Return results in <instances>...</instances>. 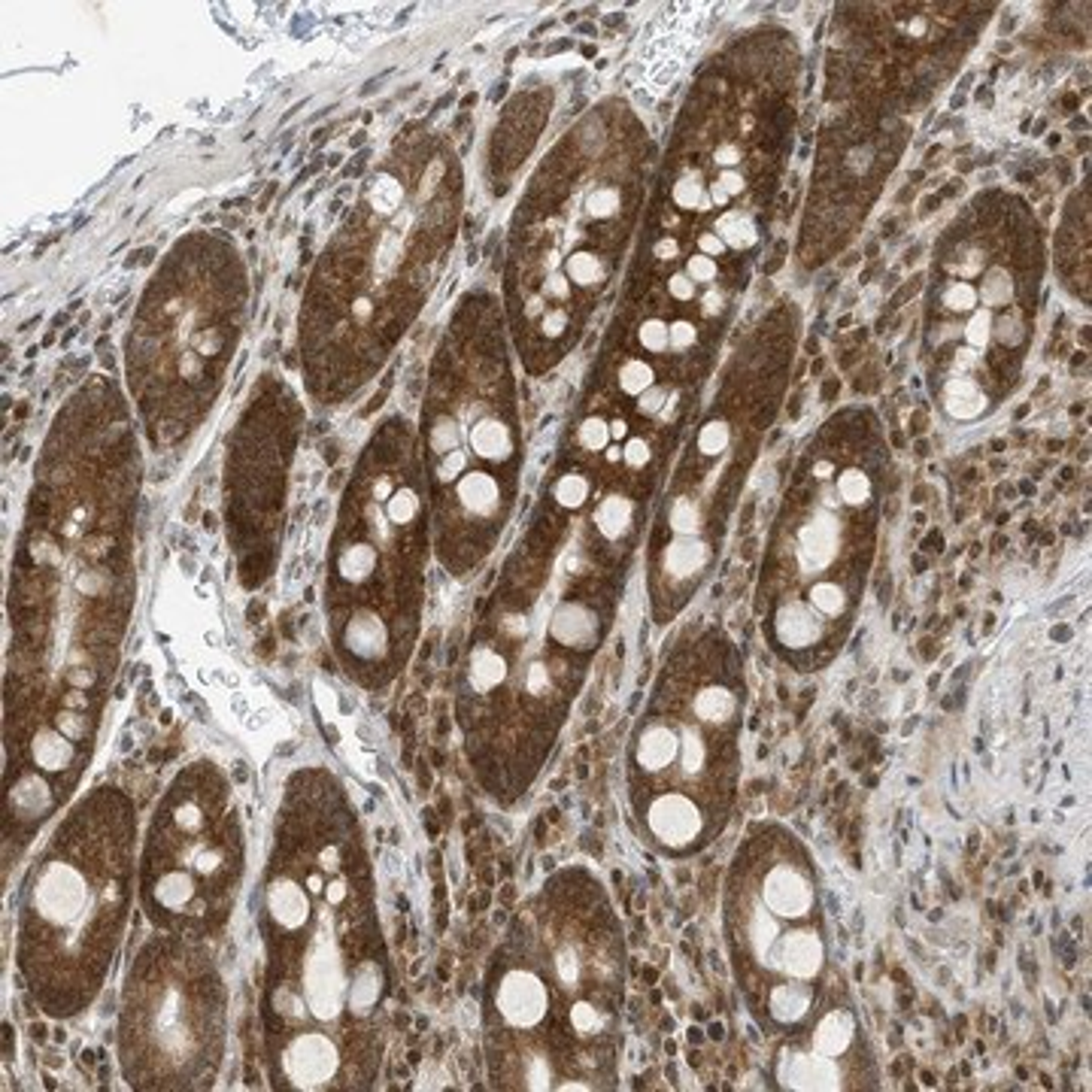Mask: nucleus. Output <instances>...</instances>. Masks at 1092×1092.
I'll return each mask as SVG.
<instances>
[{
  "label": "nucleus",
  "instance_id": "obj_1",
  "mask_svg": "<svg viewBox=\"0 0 1092 1092\" xmlns=\"http://www.w3.org/2000/svg\"><path fill=\"white\" fill-rule=\"evenodd\" d=\"M122 425V422H119ZM116 425V431H119ZM49 443L13 583L16 647L6 683V862L71 804L97 747L131 595V453Z\"/></svg>",
  "mask_w": 1092,
  "mask_h": 1092
},
{
  "label": "nucleus",
  "instance_id": "obj_2",
  "mask_svg": "<svg viewBox=\"0 0 1092 1092\" xmlns=\"http://www.w3.org/2000/svg\"><path fill=\"white\" fill-rule=\"evenodd\" d=\"M262 1038L276 1089H365L382 1053L389 953L365 831L328 768H301L279 795L258 886Z\"/></svg>",
  "mask_w": 1092,
  "mask_h": 1092
},
{
  "label": "nucleus",
  "instance_id": "obj_3",
  "mask_svg": "<svg viewBox=\"0 0 1092 1092\" xmlns=\"http://www.w3.org/2000/svg\"><path fill=\"white\" fill-rule=\"evenodd\" d=\"M137 895V807L97 786L64 810L25 877L16 965L31 1001L52 1020L95 1005L125 938Z\"/></svg>",
  "mask_w": 1092,
  "mask_h": 1092
},
{
  "label": "nucleus",
  "instance_id": "obj_4",
  "mask_svg": "<svg viewBox=\"0 0 1092 1092\" xmlns=\"http://www.w3.org/2000/svg\"><path fill=\"white\" fill-rule=\"evenodd\" d=\"M401 453L377 443L358 465L337 516L325 610L334 649L349 677L379 689L407 647L410 534L422 520V495Z\"/></svg>",
  "mask_w": 1092,
  "mask_h": 1092
},
{
  "label": "nucleus",
  "instance_id": "obj_5",
  "mask_svg": "<svg viewBox=\"0 0 1092 1092\" xmlns=\"http://www.w3.org/2000/svg\"><path fill=\"white\" fill-rule=\"evenodd\" d=\"M246 877V831L231 780L191 762L164 786L137 853V902L155 931L207 941L225 929Z\"/></svg>",
  "mask_w": 1092,
  "mask_h": 1092
},
{
  "label": "nucleus",
  "instance_id": "obj_6",
  "mask_svg": "<svg viewBox=\"0 0 1092 1092\" xmlns=\"http://www.w3.org/2000/svg\"><path fill=\"white\" fill-rule=\"evenodd\" d=\"M119 1065L134 1089H210L225 1062L228 986L204 941L155 931L119 1001Z\"/></svg>",
  "mask_w": 1092,
  "mask_h": 1092
},
{
  "label": "nucleus",
  "instance_id": "obj_7",
  "mask_svg": "<svg viewBox=\"0 0 1092 1092\" xmlns=\"http://www.w3.org/2000/svg\"><path fill=\"white\" fill-rule=\"evenodd\" d=\"M759 902L771 910L777 919H804L807 914H814L816 895L810 877L792 862H774L762 877L759 886Z\"/></svg>",
  "mask_w": 1092,
  "mask_h": 1092
},
{
  "label": "nucleus",
  "instance_id": "obj_8",
  "mask_svg": "<svg viewBox=\"0 0 1092 1092\" xmlns=\"http://www.w3.org/2000/svg\"><path fill=\"white\" fill-rule=\"evenodd\" d=\"M826 962V944L814 929H795L783 931L777 938L774 950L768 956V968L783 974V981H814L823 971Z\"/></svg>",
  "mask_w": 1092,
  "mask_h": 1092
},
{
  "label": "nucleus",
  "instance_id": "obj_9",
  "mask_svg": "<svg viewBox=\"0 0 1092 1092\" xmlns=\"http://www.w3.org/2000/svg\"><path fill=\"white\" fill-rule=\"evenodd\" d=\"M838 537H841V525H838L835 513H829L823 507V510H816L814 516H810V520L798 528V540H795V556H798L802 571L823 573L838 556Z\"/></svg>",
  "mask_w": 1092,
  "mask_h": 1092
},
{
  "label": "nucleus",
  "instance_id": "obj_10",
  "mask_svg": "<svg viewBox=\"0 0 1092 1092\" xmlns=\"http://www.w3.org/2000/svg\"><path fill=\"white\" fill-rule=\"evenodd\" d=\"M777 1080L790 1089H838L841 1072L835 1060L810 1050V1053H786L777 1065Z\"/></svg>",
  "mask_w": 1092,
  "mask_h": 1092
},
{
  "label": "nucleus",
  "instance_id": "obj_11",
  "mask_svg": "<svg viewBox=\"0 0 1092 1092\" xmlns=\"http://www.w3.org/2000/svg\"><path fill=\"white\" fill-rule=\"evenodd\" d=\"M713 559V549L704 537H674L662 546V565L659 571L665 573L671 583H686L695 580Z\"/></svg>",
  "mask_w": 1092,
  "mask_h": 1092
},
{
  "label": "nucleus",
  "instance_id": "obj_12",
  "mask_svg": "<svg viewBox=\"0 0 1092 1092\" xmlns=\"http://www.w3.org/2000/svg\"><path fill=\"white\" fill-rule=\"evenodd\" d=\"M774 632H777V640H780L783 647L807 649V647L816 644L819 635H823V619H819V613L810 604L790 601V604H783L780 610H777Z\"/></svg>",
  "mask_w": 1092,
  "mask_h": 1092
},
{
  "label": "nucleus",
  "instance_id": "obj_13",
  "mask_svg": "<svg viewBox=\"0 0 1092 1092\" xmlns=\"http://www.w3.org/2000/svg\"><path fill=\"white\" fill-rule=\"evenodd\" d=\"M689 713L713 728H726L738 713V695L723 683H707L689 698Z\"/></svg>",
  "mask_w": 1092,
  "mask_h": 1092
},
{
  "label": "nucleus",
  "instance_id": "obj_14",
  "mask_svg": "<svg viewBox=\"0 0 1092 1092\" xmlns=\"http://www.w3.org/2000/svg\"><path fill=\"white\" fill-rule=\"evenodd\" d=\"M853 1034H855V1022L847 1010H831L826 1013L823 1020L816 1022L814 1029V1038H810V1050L829 1056V1060H838L841 1053L850 1050L853 1044Z\"/></svg>",
  "mask_w": 1092,
  "mask_h": 1092
},
{
  "label": "nucleus",
  "instance_id": "obj_15",
  "mask_svg": "<svg viewBox=\"0 0 1092 1092\" xmlns=\"http://www.w3.org/2000/svg\"><path fill=\"white\" fill-rule=\"evenodd\" d=\"M810 1005H814V993H810V986H804V981H783L771 989V1013L777 1022L792 1026V1022L807 1017Z\"/></svg>",
  "mask_w": 1092,
  "mask_h": 1092
},
{
  "label": "nucleus",
  "instance_id": "obj_16",
  "mask_svg": "<svg viewBox=\"0 0 1092 1092\" xmlns=\"http://www.w3.org/2000/svg\"><path fill=\"white\" fill-rule=\"evenodd\" d=\"M944 407L953 419H977L986 407V395L971 377H953L944 389Z\"/></svg>",
  "mask_w": 1092,
  "mask_h": 1092
},
{
  "label": "nucleus",
  "instance_id": "obj_17",
  "mask_svg": "<svg viewBox=\"0 0 1092 1092\" xmlns=\"http://www.w3.org/2000/svg\"><path fill=\"white\" fill-rule=\"evenodd\" d=\"M713 234L726 243V250H750V246H756V240H759L756 222L744 216V212H726V216L716 222Z\"/></svg>",
  "mask_w": 1092,
  "mask_h": 1092
},
{
  "label": "nucleus",
  "instance_id": "obj_18",
  "mask_svg": "<svg viewBox=\"0 0 1092 1092\" xmlns=\"http://www.w3.org/2000/svg\"><path fill=\"white\" fill-rule=\"evenodd\" d=\"M601 276H604V264H601V258L595 252L580 250V252H573L568 258V264H565V279H568V283L592 286V283H598Z\"/></svg>",
  "mask_w": 1092,
  "mask_h": 1092
},
{
  "label": "nucleus",
  "instance_id": "obj_19",
  "mask_svg": "<svg viewBox=\"0 0 1092 1092\" xmlns=\"http://www.w3.org/2000/svg\"><path fill=\"white\" fill-rule=\"evenodd\" d=\"M810 607H814L819 616H841L843 610H847V592H843L838 583L819 580V583H814V589H810Z\"/></svg>",
  "mask_w": 1092,
  "mask_h": 1092
},
{
  "label": "nucleus",
  "instance_id": "obj_20",
  "mask_svg": "<svg viewBox=\"0 0 1092 1092\" xmlns=\"http://www.w3.org/2000/svg\"><path fill=\"white\" fill-rule=\"evenodd\" d=\"M652 386H656V374H652V367L647 362H640V358H632V362H625L623 367H619V389H623L625 395L640 398Z\"/></svg>",
  "mask_w": 1092,
  "mask_h": 1092
},
{
  "label": "nucleus",
  "instance_id": "obj_21",
  "mask_svg": "<svg viewBox=\"0 0 1092 1092\" xmlns=\"http://www.w3.org/2000/svg\"><path fill=\"white\" fill-rule=\"evenodd\" d=\"M835 489L841 495V501L850 504V507H862V504L871 501V477L865 474V470H859V468L843 470V474L838 477Z\"/></svg>",
  "mask_w": 1092,
  "mask_h": 1092
},
{
  "label": "nucleus",
  "instance_id": "obj_22",
  "mask_svg": "<svg viewBox=\"0 0 1092 1092\" xmlns=\"http://www.w3.org/2000/svg\"><path fill=\"white\" fill-rule=\"evenodd\" d=\"M981 298L986 303V310L989 307H1005V303L1013 298V279H1010V274L1005 267L986 270L983 286H981Z\"/></svg>",
  "mask_w": 1092,
  "mask_h": 1092
},
{
  "label": "nucleus",
  "instance_id": "obj_23",
  "mask_svg": "<svg viewBox=\"0 0 1092 1092\" xmlns=\"http://www.w3.org/2000/svg\"><path fill=\"white\" fill-rule=\"evenodd\" d=\"M671 198H674V204H677L680 210H698V204H701V198H704L701 173H698V171L683 173L677 183H674Z\"/></svg>",
  "mask_w": 1092,
  "mask_h": 1092
},
{
  "label": "nucleus",
  "instance_id": "obj_24",
  "mask_svg": "<svg viewBox=\"0 0 1092 1092\" xmlns=\"http://www.w3.org/2000/svg\"><path fill=\"white\" fill-rule=\"evenodd\" d=\"M619 204H623V198H619V188L613 186H598L595 191H589L586 198V212L592 219H613L619 212Z\"/></svg>",
  "mask_w": 1092,
  "mask_h": 1092
},
{
  "label": "nucleus",
  "instance_id": "obj_25",
  "mask_svg": "<svg viewBox=\"0 0 1092 1092\" xmlns=\"http://www.w3.org/2000/svg\"><path fill=\"white\" fill-rule=\"evenodd\" d=\"M728 443H731V428H728L726 422H719V419L707 422V425L701 428V434H698V449H701L704 456H719V453H726Z\"/></svg>",
  "mask_w": 1092,
  "mask_h": 1092
},
{
  "label": "nucleus",
  "instance_id": "obj_26",
  "mask_svg": "<svg viewBox=\"0 0 1092 1092\" xmlns=\"http://www.w3.org/2000/svg\"><path fill=\"white\" fill-rule=\"evenodd\" d=\"M993 313H989L986 307L983 310H974L971 313V319H968V325H965V340H968V346L971 349H983L989 340H993Z\"/></svg>",
  "mask_w": 1092,
  "mask_h": 1092
},
{
  "label": "nucleus",
  "instance_id": "obj_27",
  "mask_svg": "<svg viewBox=\"0 0 1092 1092\" xmlns=\"http://www.w3.org/2000/svg\"><path fill=\"white\" fill-rule=\"evenodd\" d=\"M637 337L647 353H656V355H662L671 346L668 343V322H662V319H647L644 325H640Z\"/></svg>",
  "mask_w": 1092,
  "mask_h": 1092
},
{
  "label": "nucleus",
  "instance_id": "obj_28",
  "mask_svg": "<svg viewBox=\"0 0 1092 1092\" xmlns=\"http://www.w3.org/2000/svg\"><path fill=\"white\" fill-rule=\"evenodd\" d=\"M944 303H947V307L953 310V313H968V310H974V303H977V289L971 286V283H953V286H947V291H944Z\"/></svg>",
  "mask_w": 1092,
  "mask_h": 1092
},
{
  "label": "nucleus",
  "instance_id": "obj_29",
  "mask_svg": "<svg viewBox=\"0 0 1092 1092\" xmlns=\"http://www.w3.org/2000/svg\"><path fill=\"white\" fill-rule=\"evenodd\" d=\"M993 334H998V340L1005 346H1017L1026 337V325H1022V316L1017 310H1010L1008 316L998 319V328H993Z\"/></svg>",
  "mask_w": 1092,
  "mask_h": 1092
},
{
  "label": "nucleus",
  "instance_id": "obj_30",
  "mask_svg": "<svg viewBox=\"0 0 1092 1092\" xmlns=\"http://www.w3.org/2000/svg\"><path fill=\"white\" fill-rule=\"evenodd\" d=\"M686 276L692 279V283H711V279H716V262L711 255H692L689 258V264H686Z\"/></svg>",
  "mask_w": 1092,
  "mask_h": 1092
},
{
  "label": "nucleus",
  "instance_id": "obj_31",
  "mask_svg": "<svg viewBox=\"0 0 1092 1092\" xmlns=\"http://www.w3.org/2000/svg\"><path fill=\"white\" fill-rule=\"evenodd\" d=\"M695 340H698V331H695L692 322L680 319V322L668 325V343H671L674 349H692Z\"/></svg>",
  "mask_w": 1092,
  "mask_h": 1092
},
{
  "label": "nucleus",
  "instance_id": "obj_32",
  "mask_svg": "<svg viewBox=\"0 0 1092 1092\" xmlns=\"http://www.w3.org/2000/svg\"><path fill=\"white\" fill-rule=\"evenodd\" d=\"M668 291H671V298H677V301H692L695 298V283L686 274H677V276L668 279Z\"/></svg>",
  "mask_w": 1092,
  "mask_h": 1092
},
{
  "label": "nucleus",
  "instance_id": "obj_33",
  "mask_svg": "<svg viewBox=\"0 0 1092 1092\" xmlns=\"http://www.w3.org/2000/svg\"><path fill=\"white\" fill-rule=\"evenodd\" d=\"M713 161L723 167V171H731V164L740 161V149L735 143H719L716 152H713Z\"/></svg>",
  "mask_w": 1092,
  "mask_h": 1092
},
{
  "label": "nucleus",
  "instance_id": "obj_34",
  "mask_svg": "<svg viewBox=\"0 0 1092 1092\" xmlns=\"http://www.w3.org/2000/svg\"><path fill=\"white\" fill-rule=\"evenodd\" d=\"M698 250H701V255H726V243L716 238L713 231H707V234H701V238H698Z\"/></svg>",
  "mask_w": 1092,
  "mask_h": 1092
},
{
  "label": "nucleus",
  "instance_id": "obj_35",
  "mask_svg": "<svg viewBox=\"0 0 1092 1092\" xmlns=\"http://www.w3.org/2000/svg\"><path fill=\"white\" fill-rule=\"evenodd\" d=\"M716 183L723 186L728 195H740V191H744V176H740L738 171H723Z\"/></svg>",
  "mask_w": 1092,
  "mask_h": 1092
},
{
  "label": "nucleus",
  "instance_id": "obj_36",
  "mask_svg": "<svg viewBox=\"0 0 1092 1092\" xmlns=\"http://www.w3.org/2000/svg\"><path fill=\"white\" fill-rule=\"evenodd\" d=\"M953 365H956V370H959V377H962V370H971L974 365H977V353L971 346H962V349H956V355H953Z\"/></svg>",
  "mask_w": 1092,
  "mask_h": 1092
},
{
  "label": "nucleus",
  "instance_id": "obj_37",
  "mask_svg": "<svg viewBox=\"0 0 1092 1092\" xmlns=\"http://www.w3.org/2000/svg\"><path fill=\"white\" fill-rule=\"evenodd\" d=\"M677 250H680L677 240H674V238H662L652 252H656V255L662 258V262H674V258H677Z\"/></svg>",
  "mask_w": 1092,
  "mask_h": 1092
},
{
  "label": "nucleus",
  "instance_id": "obj_38",
  "mask_svg": "<svg viewBox=\"0 0 1092 1092\" xmlns=\"http://www.w3.org/2000/svg\"><path fill=\"white\" fill-rule=\"evenodd\" d=\"M707 198H711L713 207H726L728 200H731V195H728V191H726L723 186H719V183H713L711 188H707Z\"/></svg>",
  "mask_w": 1092,
  "mask_h": 1092
},
{
  "label": "nucleus",
  "instance_id": "obj_39",
  "mask_svg": "<svg viewBox=\"0 0 1092 1092\" xmlns=\"http://www.w3.org/2000/svg\"><path fill=\"white\" fill-rule=\"evenodd\" d=\"M719 307H723V295H719V291H711V295L704 298V313L707 316H713V313H719Z\"/></svg>",
  "mask_w": 1092,
  "mask_h": 1092
},
{
  "label": "nucleus",
  "instance_id": "obj_40",
  "mask_svg": "<svg viewBox=\"0 0 1092 1092\" xmlns=\"http://www.w3.org/2000/svg\"><path fill=\"white\" fill-rule=\"evenodd\" d=\"M831 474H835V465H831V461L823 458V461H816V465H814V477L816 480L826 482V480H831Z\"/></svg>",
  "mask_w": 1092,
  "mask_h": 1092
}]
</instances>
